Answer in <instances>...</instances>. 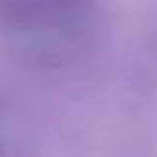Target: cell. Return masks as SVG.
<instances>
[{
    "label": "cell",
    "instance_id": "6da1fadb",
    "mask_svg": "<svg viewBox=\"0 0 157 157\" xmlns=\"http://www.w3.org/2000/svg\"><path fill=\"white\" fill-rule=\"evenodd\" d=\"M94 33L93 0H0V44L24 67H65L93 44Z\"/></svg>",
    "mask_w": 157,
    "mask_h": 157
},
{
    "label": "cell",
    "instance_id": "7a4b0ae2",
    "mask_svg": "<svg viewBox=\"0 0 157 157\" xmlns=\"http://www.w3.org/2000/svg\"><path fill=\"white\" fill-rule=\"evenodd\" d=\"M22 126L21 115L0 98V151H10L22 139Z\"/></svg>",
    "mask_w": 157,
    "mask_h": 157
}]
</instances>
